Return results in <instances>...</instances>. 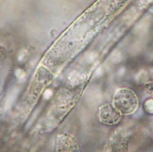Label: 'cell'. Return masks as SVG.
<instances>
[{"label":"cell","mask_w":153,"mask_h":152,"mask_svg":"<svg viewBox=\"0 0 153 152\" xmlns=\"http://www.w3.org/2000/svg\"><path fill=\"white\" fill-rule=\"evenodd\" d=\"M115 132L111 139L112 150L121 152L127 151L129 134L122 128L118 129Z\"/></svg>","instance_id":"obj_3"},{"label":"cell","mask_w":153,"mask_h":152,"mask_svg":"<svg viewBox=\"0 0 153 152\" xmlns=\"http://www.w3.org/2000/svg\"><path fill=\"white\" fill-rule=\"evenodd\" d=\"M145 89L153 98V80L149 81L145 84Z\"/></svg>","instance_id":"obj_6"},{"label":"cell","mask_w":153,"mask_h":152,"mask_svg":"<svg viewBox=\"0 0 153 152\" xmlns=\"http://www.w3.org/2000/svg\"><path fill=\"white\" fill-rule=\"evenodd\" d=\"M52 92L51 91L49 90H47V91H45L44 93V97L46 99L49 98L51 95H52Z\"/></svg>","instance_id":"obj_7"},{"label":"cell","mask_w":153,"mask_h":152,"mask_svg":"<svg viewBox=\"0 0 153 152\" xmlns=\"http://www.w3.org/2000/svg\"><path fill=\"white\" fill-rule=\"evenodd\" d=\"M7 58V50L4 47L0 45V65L4 62Z\"/></svg>","instance_id":"obj_5"},{"label":"cell","mask_w":153,"mask_h":152,"mask_svg":"<svg viewBox=\"0 0 153 152\" xmlns=\"http://www.w3.org/2000/svg\"><path fill=\"white\" fill-rule=\"evenodd\" d=\"M113 106L122 115H130L138 109L139 99L133 90L129 88H121L114 94Z\"/></svg>","instance_id":"obj_1"},{"label":"cell","mask_w":153,"mask_h":152,"mask_svg":"<svg viewBox=\"0 0 153 152\" xmlns=\"http://www.w3.org/2000/svg\"><path fill=\"white\" fill-rule=\"evenodd\" d=\"M143 109L148 114H153V98L145 100L143 105Z\"/></svg>","instance_id":"obj_4"},{"label":"cell","mask_w":153,"mask_h":152,"mask_svg":"<svg viewBox=\"0 0 153 152\" xmlns=\"http://www.w3.org/2000/svg\"><path fill=\"white\" fill-rule=\"evenodd\" d=\"M122 115L114 107L113 105L106 104L99 108L100 120L106 125L112 126L118 124L122 119Z\"/></svg>","instance_id":"obj_2"}]
</instances>
